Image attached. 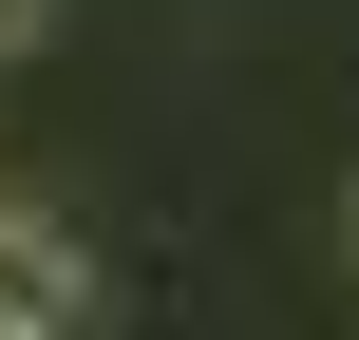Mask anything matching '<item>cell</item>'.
I'll return each instance as SVG.
<instances>
[{
  "mask_svg": "<svg viewBox=\"0 0 359 340\" xmlns=\"http://www.w3.org/2000/svg\"><path fill=\"white\" fill-rule=\"evenodd\" d=\"M76 246H38V227H0V340H76Z\"/></svg>",
  "mask_w": 359,
  "mask_h": 340,
  "instance_id": "obj_1",
  "label": "cell"
},
{
  "mask_svg": "<svg viewBox=\"0 0 359 340\" xmlns=\"http://www.w3.org/2000/svg\"><path fill=\"white\" fill-rule=\"evenodd\" d=\"M19 38H38V0H0V57H19Z\"/></svg>",
  "mask_w": 359,
  "mask_h": 340,
  "instance_id": "obj_2",
  "label": "cell"
}]
</instances>
